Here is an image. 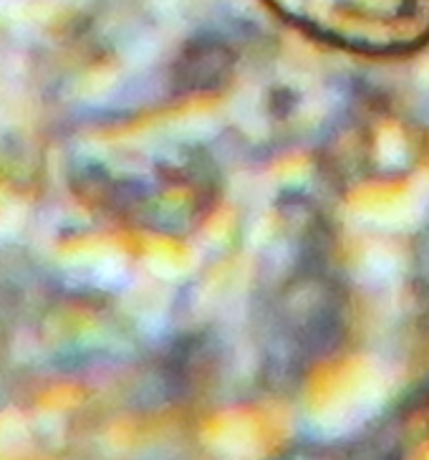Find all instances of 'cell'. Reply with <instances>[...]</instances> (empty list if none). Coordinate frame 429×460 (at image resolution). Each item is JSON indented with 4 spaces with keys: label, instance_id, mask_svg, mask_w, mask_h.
Returning <instances> with one entry per match:
<instances>
[{
    "label": "cell",
    "instance_id": "cell-1",
    "mask_svg": "<svg viewBox=\"0 0 429 460\" xmlns=\"http://www.w3.org/2000/svg\"><path fill=\"white\" fill-rule=\"evenodd\" d=\"M326 23L356 46L407 49L429 36V0H319Z\"/></svg>",
    "mask_w": 429,
    "mask_h": 460
}]
</instances>
